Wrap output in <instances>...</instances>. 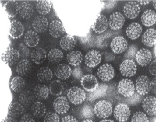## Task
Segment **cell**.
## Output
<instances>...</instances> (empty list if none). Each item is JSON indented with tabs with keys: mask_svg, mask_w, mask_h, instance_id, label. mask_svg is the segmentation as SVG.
Here are the masks:
<instances>
[{
	"mask_svg": "<svg viewBox=\"0 0 156 122\" xmlns=\"http://www.w3.org/2000/svg\"><path fill=\"white\" fill-rule=\"evenodd\" d=\"M26 82L20 76H16L11 79L10 86L11 89L15 92H21L25 87Z\"/></svg>",
	"mask_w": 156,
	"mask_h": 122,
	"instance_id": "cell-36",
	"label": "cell"
},
{
	"mask_svg": "<svg viewBox=\"0 0 156 122\" xmlns=\"http://www.w3.org/2000/svg\"><path fill=\"white\" fill-rule=\"evenodd\" d=\"M142 106L147 115L150 116H156V98L146 97L142 101Z\"/></svg>",
	"mask_w": 156,
	"mask_h": 122,
	"instance_id": "cell-16",
	"label": "cell"
},
{
	"mask_svg": "<svg viewBox=\"0 0 156 122\" xmlns=\"http://www.w3.org/2000/svg\"><path fill=\"white\" fill-rule=\"evenodd\" d=\"M150 1H137V2L141 5H146L150 3Z\"/></svg>",
	"mask_w": 156,
	"mask_h": 122,
	"instance_id": "cell-56",
	"label": "cell"
},
{
	"mask_svg": "<svg viewBox=\"0 0 156 122\" xmlns=\"http://www.w3.org/2000/svg\"><path fill=\"white\" fill-rule=\"evenodd\" d=\"M142 32V28L140 24L133 23L128 26L126 29V33L129 38L135 40L139 37Z\"/></svg>",
	"mask_w": 156,
	"mask_h": 122,
	"instance_id": "cell-20",
	"label": "cell"
},
{
	"mask_svg": "<svg viewBox=\"0 0 156 122\" xmlns=\"http://www.w3.org/2000/svg\"><path fill=\"white\" fill-rule=\"evenodd\" d=\"M31 65L29 60L24 58L18 62L16 67V72L20 76H26L29 73Z\"/></svg>",
	"mask_w": 156,
	"mask_h": 122,
	"instance_id": "cell-30",
	"label": "cell"
},
{
	"mask_svg": "<svg viewBox=\"0 0 156 122\" xmlns=\"http://www.w3.org/2000/svg\"><path fill=\"white\" fill-rule=\"evenodd\" d=\"M141 21L142 24L145 26H154L156 23V12L152 9H147L142 14Z\"/></svg>",
	"mask_w": 156,
	"mask_h": 122,
	"instance_id": "cell-23",
	"label": "cell"
},
{
	"mask_svg": "<svg viewBox=\"0 0 156 122\" xmlns=\"http://www.w3.org/2000/svg\"><path fill=\"white\" fill-rule=\"evenodd\" d=\"M100 122H114L112 120H107V119H105V120H102Z\"/></svg>",
	"mask_w": 156,
	"mask_h": 122,
	"instance_id": "cell-57",
	"label": "cell"
},
{
	"mask_svg": "<svg viewBox=\"0 0 156 122\" xmlns=\"http://www.w3.org/2000/svg\"><path fill=\"white\" fill-rule=\"evenodd\" d=\"M105 3V8L110 9L114 8L117 3V1H108L104 2Z\"/></svg>",
	"mask_w": 156,
	"mask_h": 122,
	"instance_id": "cell-49",
	"label": "cell"
},
{
	"mask_svg": "<svg viewBox=\"0 0 156 122\" xmlns=\"http://www.w3.org/2000/svg\"><path fill=\"white\" fill-rule=\"evenodd\" d=\"M113 107L110 102L103 100L98 102L93 107L95 115L102 119L108 118L112 114Z\"/></svg>",
	"mask_w": 156,
	"mask_h": 122,
	"instance_id": "cell-1",
	"label": "cell"
},
{
	"mask_svg": "<svg viewBox=\"0 0 156 122\" xmlns=\"http://www.w3.org/2000/svg\"><path fill=\"white\" fill-rule=\"evenodd\" d=\"M32 26L37 32L39 33L45 32L48 28V19L42 15L37 16L34 20Z\"/></svg>",
	"mask_w": 156,
	"mask_h": 122,
	"instance_id": "cell-21",
	"label": "cell"
},
{
	"mask_svg": "<svg viewBox=\"0 0 156 122\" xmlns=\"http://www.w3.org/2000/svg\"><path fill=\"white\" fill-rule=\"evenodd\" d=\"M153 6L154 8L155 9H156V1H153Z\"/></svg>",
	"mask_w": 156,
	"mask_h": 122,
	"instance_id": "cell-60",
	"label": "cell"
},
{
	"mask_svg": "<svg viewBox=\"0 0 156 122\" xmlns=\"http://www.w3.org/2000/svg\"><path fill=\"white\" fill-rule=\"evenodd\" d=\"M34 11L33 6L29 2H23L19 6V13L23 19H30L32 16Z\"/></svg>",
	"mask_w": 156,
	"mask_h": 122,
	"instance_id": "cell-28",
	"label": "cell"
},
{
	"mask_svg": "<svg viewBox=\"0 0 156 122\" xmlns=\"http://www.w3.org/2000/svg\"><path fill=\"white\" fill-rule=\"evenodd\" d=\"M151 90L153 93L156 94V77L151 81Z\"/></svg>",
	"mask_w": 156,
	"mask_h": 122,
	"instance_id": "cell-54",
	"label": "cell"
},
{
	"mask_svg": "<svg viewBox=\"0 0 156 122\" xmlns=\"http://www.w3.org/2000/svg\"><path fill=\"white\" fill-rule=\"evenodd\" d=\"M24 31L23 25L20 21L13 20L11 22L9 28V34L10 37L13 39H18L20 38Z\"/></svg>",
	"mask_w": 156,
	"mask_h": 122,
	"instance_id": "cell-17",
	"label": "cell"
},
{
	"mask_svg": "<svg viewBox=\"0 0 156 122\" xmlns=\"http://www.w3.org/2000/svg\"><path fill=\"white\" fill-rule=\"evenodd\" d=\"M34 94L38 99L45 100L49 96V89L46 85L38 84L34 88Z\"/></svg>",
	"mask_w": 156,
	"mask_h": 122,
	"instance_id": "cell-35",
	"label": "cell"
},
{
	"mask_svg": "<svg viewBox=\"0 0 156 122\" xmlns=\"http://www.w3.org/2000/svg\"><path fill=\"white\" fill-rule=\"evenodd\" d=\"M66 59L70 65L77 67L82 62L83 55L80 51H73L68 54L66 56Z\"/></svg>",
	"mask_w": 156,
	"mask_h": 122,
	"instance_id": "cell-25",
	"label": "cell"
},
{
	"mask_svg": "<svg viewBox=\"0 0 156 122\" xmlns=\"http://www.w3.org/2000/svg\"><path fill=\"white\" fill-rule=\"evenodd\" d=\"M97 75L99 78L103 81H110L113 79L115 76L114 68L110 64L106 63L98 69Z\"/></svg>",
	"mask_w": 156,
	"mask_h": 122,
	"instance_id": "cell-10",
	"label": "cell"
},
{
	"mask_svg": "<svg viewBox=\"0 0 156 122\" xmlns=\"http://www.w3.org/2000/svg\"><path fill=\"white\" fill-rule=\"evenodd\" d=\"M131 122H150V120L146 114L141 111H138L134 114Z\"/></svg>",
	"mask_w": 156,
	"mask_h": 122,
	"instance_id": "cell-44",
	"label": "cell"
},
{
	"mask_svg": "<svg viewBox=\"0 0 156 122\" xmlns=\"http://www.w3.org/2000/svg\"><path fill=\"white\" fill-rule=\"evenodd\" d=\"M104 58L106 62H110L113 61L115 58V56L113 53L109 52H105L104 54Z\"/></svg>",
	"mask_w": 156,
	"mask_h": 122,
	"instance_id": "cell-50",
	"label": "cell"
},
{
	"mask_svg": "<svg viewBox=\"0 0 156 122\" xmlns=\"http://www.w3.org/2000/svg\"><path fill=\"white\" fill-rule=\"evenodd\" d=\"M47 108L44 103L41 102H36L32 106V113L35 117L41 118L45 115Z\"/></svg>",
	"mask_w": 156,
	"mask_h": 122,
	"instance_id": "cell-34",
	"label": "cell"
},
{
	"mask_svg": "<svg viewBox=\"0 0 156 122\" xmlns=\"http://www.w3.org/2000/svg\"><path fill=\"white\" fill-rule=\"evenodd\" d=\"M125 17L120 12H113L109 19V26L112 30H120L125 24Z\"/></svg>",
	"mask_w": 156,
	"mask_h": 122,
	"instance_id": "cell-12",
	"label": "cell"
},
{
	"mask_svg": "<svg viewBox=\"0 0 156 122\" xmlns=\"http://www.w3.org/2000/svg\"><path fill=\"white\" fill-rule=\"evenodd\" d=\"M80 115L81 118L85 120L91 119L95 115L93 107L90 105H85L81 109Z\"/></svg>",
	"mask_w": 156,
	"mask_h": 122,
	"instance_id": "cell-43",
	"label": "cell"
},
{
	"mask_svg": "<svg viewBox=\"0 0 156 122\" xmlns=\"http://www.w3.org/2000/svg\"><path fill=\"white\" fill-rule=\"evenodd\" d=\"M107 18L103 15H101L96 19L92 26L93 30L97 33H103L106 30L108 26Z\"/></svg>",
	"mask_w": 156,
	"mask_h": 122,
	"instance_id": "cell-24",
	"label": "cell"
},
{
	"mask_svg": "<svg viewBox=\"0 0 156 122\" xmlns=\"http://www.w3.org/2000/svg\"><path fill=\"white\" fill-rule=\"evenodd\" d=\"M64 86L62 82L59 80H54L51 82L49 87V91L51 95L58 96L62 94Z\"/></svg>",
	"mask_w": 156,
	"mask_h": 122,
	"instance_id": "cell-42",
	"label": "cell"
},
{
	"mask_svg": "<svg viewBox=\"0 0 156 122\" xmlns=\"http://www.w3.org/2000/svg\"><path fill=\"white\" fill-rule=\"evenodd\" d=\"M107 90V86L105 84L99 85L98 88L94 92H90L88 95L87 99L90 101H93L96 99L105 96Z\"/></svg>",
	"mask_w": 156,
	"mask_h": 122,
	"instance_id": "cell-40",
	"label": "cell"
},
{
	"mask_svg": "<svg viewBox=\"0 0 156 122\" xmlns=\"http://www.w3.org/2000/svg\"><path fill=\"white\" fill-rule=\"evenodd\" d=\"M49 32L54 38H58L65 33V28L60 21L54 20L50 24Z\"/></svg>",
	"mask_w": 156,
	"mask_h": 122,
	"instance_id": "cell-18",
	"label": "cell"
},
{
	"mask_svg": "<svg viewBox=\"0 0 156 122\" xmlns=\"http://www.w3.org/2000/svg\"><path fill=\"white\" fill-rule=\"evenodd\" d=\"M67 97L69 100L74 105H80L87 98L85 92L78 86H73L67 92Z\"/></svg>",
	"mask_w": 156,
	"mask_h": 122,
	"instance_id": "cell-2",
	"label": "cell"
},
{
	"mask_svg": "<svg viewBox=\"0 0 156 122\" xmlns=\"http://www.w3.org/2000/svg\"><path fill=\"white\" fill-rule=\"evenodd\" d=\"M2 122H17L15 120V118L10 117V116H7L4 120H3Z\"/></svg>",
	"mask_w": 156,
	"mask_h": 122,
	"instance_id": "cell-55",
	"label": "cell"
},
{
	"mask_svg": "<svg viewBox=\"0 0 156 122\" xmlns=\"http://www.w3.org/2000/svg\"><path fill=\"white\" fill-rule=\"evenodd\" d=\"M34 100L33 94L30 91H23L19 96V100L20 103L26 106H30L33 103Z\"/></svg>",
	"mask_w": 156,
	"mask_h": 122,
	"instance_id": "cell-38",
	"label": "cell"
},
{
	"mask_svg": "<svg viewBox=\"0 0 156 122\" xmlns=\"http://www.w3.org/2000/svg\"><path fill=\"white\" fill-rule=\"evenodd\" d=\"M37 76L38 80L41 82H48L52 78L53 74L49 67H42L37 71Z\"/></svg>",
	"mask_w": 156,
	"mask_h": 122,
	"instance_id": "cell-31",
	"label": "cell"
},
{
	"mask_svg": "<svg viewBox=\"0 0 156 122\" xmlns=\"http://www.w3.org/2000/svg\"><path fill=\"white\" fill-rule=\"evenodd\" d=\"M30 57L31 60L35 64H41L47 58V52L42 48H36L30 53Z\"/></svg>",
	"mask_w": 156,
	"mask_h": 122,
	"instance_id": "cell-26",
	"label": "cell"
},
{
	"mask_svg": "<svg viewBox=\"0 0 156 122\" xmlns=\"http://www.w3.org/2000/svg\"><path fill=\"white\" fill-rule=\"evenodd\" d=\"M140 95L138 93H135L133 96L128 98L127 99V103L130 105H135L140 102L141 99Z\"/></svg>",
	"mask_w": 156,
	"mask_h": 122,
	"instance_id": "cell-48",
	"label": "cell"
},
{
	"mask_svg": "<svg viewBox=\"0 0 156 122\" xmlns=\"http://www.w3.org/2000/svg\"><path fill=\"white\" fill-rule=\"evenodd\" d=\"M52 3L50 1H38L37 3L36 9L41 15H46L51 11Z\"/></svg>",
	"mask_w": 156,
	"mask_h": 122,
	"instance_id": "cell-37",
	"label": "cell"
},
{
	"mask_svg": "<svg viewBox=\"0 0 156 122\" xmlns=\"http://www.w3.org/2000/svg\"><path fill=\"white\" fill-rule=\"evenodd\" d=\"M5 9L10 18H14L19 12V6L16 1H9L4 5Z\"/></svg>",
	"mask_w": 156,
	"mask_h": 122,
	"instance_id": "cell-33",
	"label": "cell"
},
{
	"mask_svg": "<svg viewBox=\"0 0 156 122\" xmlns=\"http://www.w3.org/2000/svg\"><path fill=\"white\" fill-rule=\"evenodd\" d=\"M53 106L56 113L62 115L66 114L68 112L70 106L69 101L66 97L61 96L55 99Z\"/></svg>",
	"mask_w": 156,
	"mask_h": 122,
	"instance_id": "cell-14",
	"label": "cell"
},
{
	"mask_svg": "<svg viewBox=\"0 0 156 122\" xmlns=\"http://www.w3.org/2000/svg\"><path fill=\"white\" fill-rule=\"evenodd\" d=\"M131 115V110L128 104L124 103L118 104L114 110V116L120 122H126Z\"/></svg>",
	"mask_w": 156,
	"mask_h": 122,
	"instance_id": "cell-4",
	"label": "cell"
},
{
	"mask_svg": "<svg viewBox=\"0 0 156 122\" xmlns=\"http://www.w3.org/2000/svg\"><path fill=\"white\" fill-rule=\"evenodd\" d=\"M39 42V36L35 31L29 30L26 33L24 37V43L28 47H36Z\"/></svg>",
	"mask_w": 156,
	"mask_h": 122,
	"instance_id": "cell-27",
	"label": "cell"
},
{
	"mask_svg": "<svg viewBox=\"0 0 156 122\" xmlns=\"http://www.w3.org/2000/svg\"><path fill=\"white\" fill-rule=\"evenodd\" d=\"M123 12L128 19H135L140 12V6L137 2H128L124 5Z\"/></svg>",
	"mask_w": 156,
	"mask_h": 122,
	"instance_id": "cell-13",
	"label": "cell"
},
{
	"mask_svg": "<svg viewBox=\"0 0 156 122\" xmlns=\"http://www.w3.org/2000/svg\"><path fill=\"white\" fill-rule=\"evenodd\" d=\"M151 81L148 77L141 75L139 77L136 81L135 89L140 96H144L151 90Z\"/></svg>",
	"mask_w": 156,
	"mask_h": 122,
	"instance_id": "cell-6",
	"label": "cell"
},
{
	"mask_svg": "<svg viewBox=\"0 0 156 122\" xmlns=\"http://www.w3.org/2000/svg\"><path fill=\"white\" fill-rule=\"evenodd\" d=\"M138 51V48L136 46L134 45H131L126 51L124 56L126 58V59L133 60L134 58H135L136 55Z\"/></svg>",
	"mask_w": 156,
	"mask_h": 122,
	"instance_id": "cell-46",
	"label": "cell"
},
{
	"mask_svg": "<svg viewBox=\"0 0 156 122\" xmlns=\"http://www.w3.org/2000/svg\"><path fill=\"white\" fill-rule=\"evenodd\" d=\"M135 58L140 66L145 67L149 65L152 60V53L148 49H141L137 51Z\"/></svg>",
	"mask_w": 156,
	"mask_h": 122,
	"instance_id": "cell-15",
	"label": "cell"
},
{
	"mask_svg": "<svg viewBox=\"0 0 156 122\" xmlns=\"http://www.w3.org/2000/svg\"><path fill=\"white\" fill-rule=\"evenodd\" d=\"M72 70L68 65L60 64L56 68L55 75L56 76L61 80H66L70 77L72 75Z\"/></svg>",
	"mask_w": 156,
	"mask_h": 122,
	"instance_id": "cell-22",
	"label": "cell"
},
{
	"mask_svg": "<svg viewBox=\"0 0 156 122\" xmlns=\"http://www.w3.org/2000/svg\"><path fill=\"white\" fill-rule=\"evenodd\" d=\"M81 85L87 92H94L99 86L98 80L92 74L83 76L80 80Z\"/></svg>",
	"mask_w": 156,
	"mask_h": 122,
	"instance_id": "cell-8",
	"label": "cell"
},
{
	"mask_svg": "<svg viewBox=\"0 0 156 122\" xmlns=\"http://www.w3.org/2000/svg\"><path fill=\"white\" fill-rule=\"evenodd\" d=\"M102 59V54L96 50L89 51L85 56V64L89 68H94L98 66Z\"/></svg>",
	"mask_w": 156,
	"mask_h": 122,
	"instance_id": "cell-11",
	"label": "cell"
},
{
	"mask_svg": "<svg viewBox=\"0 0 156 122\" xmlns=\"http://www.w3.org/2000/svg\"><path fill=\"white\" fill-rule=\"evenodd\" d=\"M76 40L75 37L70 35H66L61 38L59 43L61 48L66 51H71L76 47Z\"/></svg>",
	"mask_w": 156,
	"mask_h": 122,
	"instance_id": "cell-29",
	"label": "cell"
},
{
	"mask_svg": "<svg viewBox=\"0 0 156 122\" xmlns=\"http://www.w3.org/2000/svg\"><path fill=\"white\" fill-rule=\"evenodd\" d=\"M142 42L146 47L154 46L156 44V30L150 28L145 31L142 35Z\"/></svg>",
	"mask_w": 156,
	"mask_h": 122,
	"instance_id": "cell-19",
	"label": "cell"
},
{
	"mask_svg": "<svg viewBox=\"0 0 156 122\" xmlns=\"http://www.w3.org/2000/svg\"><path fill=\"white\" fill-rule=\"evenodd\" d=\"M120 71L124 76L132 77L136 74L137 66L133 60L126 59L120 64Z\"/></svg>",
	"mask_w": 156,
	"mask_h": 122,
	"instance_id": "cell-7",
	"label": "cell"
},
{
	"mask_svg": "<svg viewBox=\"0 0 156 122\" xmlns=\"http://www.w3.org/2000/svg\"><path fill=\"white\" fill-rule=\"evenodd\" d=\"M23 105L18 102H13L10 104L9 107L8 115L13 118L19 117L24 112Z\"/></svg>",
	"mask_w": 156,
	"mask_h": 122,
	"instance_id": "cell-32",
	"label": "cell"
},
{
	"mask_svg": "<svg viewBox=\"0 0 156 122\" xmlns=\"http://www.w3.org/2000/svg\"><path fill=\"white\" fill-rule=\"evenodd\" d=\"M20 122H35V121L30 115L26 114L22 116Z\"/></svg>",
	"mask_w": 156,
	"mask_h": 122,
	"instance_id": "cell-52",
	"label": "cell"
},
{
	"mask_svg": "<svg viewBox=\"0 0 156 122\" xmlns=\"http://www.w3.org/2000/svg\"><path fill=\"white\" fill-rule=\"evenodd\" d=\"M94 122L92 120L90 119H86V120H83L82 122Z\"/></svg>",
	"mask_w": 156,
	"mask_h": 122,
	"instance_id": "cell-58",
	"label": "cell"
},
{
	"mask_svg": "<svg viewBox=\"0 0 156 122\" xmlns=\"http://www.w3.org/2000/svg\"><path fill=\"white\" fill-rule=\"evenodd\" d=\"M43 122H60V118L56 113L48 112L44 116Z\"/></svg>",
	"mask_w": 156,
	"mask_h": 122,
	"instance_id": "cell-47",
	"label": "cell"
},
{
	"mask_svg": "<svg viewBox=\"0 0 156 122\" xmlns=\"http://www.w3.org/2000/svg\"><path fill=\"white\" fill-rule=\"evenodd\" d=\"M18 51L20 54V57L23 59L27 58L30 55V50L27 46L24 43H20L18 49Z\"/></svg>",
	"mask_w": 156,
	"mask_h": 122,
	"instance_id": "cell-45",
	"label": "cell"
},
{
	"mask_svg": "<svg viewBox=\"0 0 156 122\" xmlns=\"http://www.w3.org/2000/svg\"><path fill=\"white\" fill-rule=\"evenodd\" d=\"M150 122H156V116L153 118Z\"/></svg>",
	"mask_w": 156,
	"mask_h": 122,
	"instance_id": "cell-59",
	"label": "cell"
},
{
	"mask_svg": "<svg viewBox=\"0 0 156 122\" xmlns=\"http://www.w3.org/2000/svg\"><path fill=\"white\" fill-rule=\"evenodd\" d=\"M92 73V70L88 67H76L72 72V75L73 77L76 79L81 80L82 78L85 75H90Z\"/></svg>",
	"mask_w": 156,
	"mask_h": 122,
	"instance_id": "cell-41",
	"label": "cell"
},
{
	"mask_svg": "<svg viewBox=\"0 0 156 122\" xmlns=\"http://www.w3.org/2000/svg\"><path fill=\"white\" fill-rule=\"evenodd\" d=\"M128 47V42L122 36H115L110 44L112 51L116 54H120L126 51Z\"/></svg>",
	"mask_w": 156,
	"mask_h": 122,
	"instance_id": "cell-9",
	"label": "cell"
},
{
	"mask_svg": "<svg viewBox=\"0 0 156 122\" xmlns=\"http://www.w3.org/2000/svg\"><path fill=\"white\" fill-rule=\"evenodd\" d=\"M117 91L123 96L129 98L135 94V86L131 80L122 79L119 82L117 86Z\"/></svg>",
	"mask_w": 156,
	"mask_h": 122,
	"instance_id": "cell-3",
	"label": "cell"
},
{
	"mask_svg": "<svg viewBox=\"0 0 156 122\" xmlns=\"http://www.w3.org/2000/svg\"><path fill=\"white\" fill-rule=\"evenodd\" d=\"M149 70L151 75L156 76V60H154L150 64L149 66Z\"/></svg>",
	"mask_w": 156,
	"mask_h": 122,
	"instance_id": "cell-51",
	"label": "cell"
},
{
	"mask_svg": "<svg viewBox=\"0 0 156 122\" xmlns=\"http://www.w3.org/2000/svg\"><path fill=\"white\" fill-rule=\"evenodd\" d=\"M61 122H78V121L73 116H67L62 118Z\"/></svg>",
	"mask_w": 156,
	"mask_h": 122,
	"instance_id": "cell-53",
	"label": "cell"
},
{
	"mask_svg": "<svg viewBox=\"0 0 156 122\" xmlns=\"http://www.w3.org/2000/svg\"><path fill=\"white\" fill-rule=\"evenodd\" d=\"M20 55L18 50L9 47L5 51L2 55V59L7 65L12 66L18 62Z\"/></svg>",
	"mask_w": 156,
	"mask_h": 122,
	"instance_id": "cell-5",
	"label": "cell"
},
{
	"mask_svg": "<svg viewBox=\"0 0 156 122\" xmlns=\"http://www.w3.org/2000/svg\"><path fill=\"white\" fill-rule=\"evenodd\" d=\"M63 54L58 49H53L49 52L48 55V60L52 63H57L62 60Z\"/></svg>",
	"mask_w": 156,
	"mask_h": 122,
	"instance_id": "cell-39",
	"label": "cell"
}]
</instances>
